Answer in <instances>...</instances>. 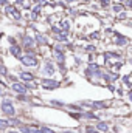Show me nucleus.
Segmentation results:
<instances>
[{"label": "nucleus", "mask_w": 132, "mask_h": 133, "mask_svg": "<svg viewBox=\"0 0 132 133\" xmlns=\"http://www.w3.org/2000/svg\"><path fill=\"white\" fill-rule=\"evenodd\" d=\"M20 62L25 66H33V68L39 65V61H37V57L34 56V53H27V54H23V56L20 57Z\"/></svg>", "instance_id": "nucleus-1"}, {"label": "nucleus", "mask_w": 132, "mask_h": 133, "mask_svg": "<svg viewBox=\"0 0 132 133\" xmlns=\"http://www.w3.org/2000/svg\"><path fill=\"white\" fill-rule=\"evenodd\" d=\"M36 45V39H34L31 34H25L22 37V46L25 48L27 53H33V46Z\"/></svg>", "instance_id": "nucleus-2"}, {"label": "nucleus", "mask_w": 132, "mask_h": 133, "mask_svg": "<svg viewBox=\"0 0 132 133\" xmlns=\"http://www.w3.org/2000/svg\"><path fill=\"white\" fill-rule=\"evenodd\" d=\"M112 43L117 45V46H128L129 45V39L126 36H123L121 33L115 31L113 33V37H112Z\"/></svg>", "instance_id": "nucleus-3"}, {"label": "nucleus", "mask_w": 132, "mask_h": 133, "mask_svg": "<svg viewBox=\"0 0 132 133\" xmlns=\"http://www.w3.org/2000/svg\"><path fill=\"white\" fill-rule=\"evenodd\" d=\"M2 111L6 115V116H14L16 115V108H14V105H13V102L9 99H3L2 101Z\"/></svg>", "instance_id": "nucleus-4"}, {"label": "nucleus", "mask_w": 132, "mask_h": 133, "mask_svg": "<svg viewBox=\"0 0 132 133\" xmlns=\"http://www.w3.org/2000/svg\"><path fill=\"white\" fill-rule=\"evenodd\" d=\"M61 84H59V81H56V79H48V77H45V79H42V87L45 88V90H55V88H58Z\"/></svg>", "instance_id": "nucleus-5"}, {"label": "nucleus", "mask_w": 132, "mask_h": 133, "mask_svg": "<svg viewBox=\"0 0 132 133\" xmlns=\"http://www.w3.org/2000/svg\"><path fill=\"white\" fill-rule=\"evenodd\" d=\"M55 71H56V68H55V65H53L50 61H47V62L44 64V66H42V70H40V73H42L45 77L53 76V74H55Z\"/></svg>", "instance_id": "nucleus-6"}, {"label": "nucleus", "mask_w": 132, "mask_h": 133, "mask_svg": "<svg viewBox=\"0 0 132 133\" xmlns=\"http://www.w3.org/2000/svg\"><path fill=\"white\" fill-rule=\"evenodd\" d=\"M22 51H23V46L22 45H9V48H8V53L11 54V56H14V57H17V59H20L22 57Z\"/></svg>", "instance_id": "nucleus-7"}, {"label": "nucleus", "mask_w": 132, "mask_h": 133, "mask_svg": "<svg viewBox=\"0 0 132 133\" xmlns=\"http://www.w3.org/2000/svg\"><path fill=\"white\" fill-rule=\"evenodd\" d=\"M11 88H13V91H16L17 95H27V93H28V87H27L25 84H22V82H13Z\"/></svg>", "instance_id": "nucleus-8"}, {"label": "nucleus", "mask_w": 132, "mask_h": 133, "mask_svg": "<svg viewBox=\"0 0 132 133\" xmlns=\"http://www.w3.org/2000/svg\"><path fill=\"white\" fill-rule=\"evenodd\" d=\"M34 39H36V43L37 45H47L48 43V39L44 33H36L34 34Z\"/></svg>", "instance_id": "nucleus-9"}, {"label": "nucleus", "mask_w": 132, "mask_h": 133, "mask_svg": "<svg viewBox=\"0 0 132 133\" xmlns=\"http://www.w3.org/2000/svg\"><path fill=\"white\" fill-rule=\"evenodd\" d=\"M19 79H22L23 82H31V81H34V76H33V73L22 71V73H19Z\"/></svg>", "instance_id": "nucleus-10"}, {"label": "nucleus", "mask_w": 132, "mask_h": 133, "mask_svg": "<svg viewBox=\"0 0 132 133\" xmlns=\"http://www.w3.org/2000/svg\"><path fill=\"white\" fill-rule=\"evenodd\" d=\"M110 8H112V11H113L115 14H120L121 11H124V9H126V8H124V3H120V2L113 3V5H112Z\"/></svg>", "instance_id": "nucleus-11"}, {"label": "nucleus", "mask_w": 132, "mask_h": 133, "mask_svg": "<svg viewBox=\"0 0 132 133\" xmlns=\"http://www.w3.org/2000/svg\"><path fill=\"white\" fill-rule=\"evenodd\" d=\"M19 130L22 133H40L39 129H33V127H28V125H19Z\"/></svg>", "instance_id": "nucleus-12"}, {"label": "nucleus", "mask_w": 132, "mask_h": 133, "mask_svg": "<svg viewBox=\"0 0 132 133\" xmlns=\"http://www.w3.org/2000/svg\"><path fill=\"white\" fill-rule=\"evenodd\" d=\"M97 129H98L101 133H106L107 130H109V124H107V122H101V121H99L98 124H97Z\"/></svg>", "instance_id": "nucleus-13"}, {"label": "nucleus", "mask_w": 132, "mask_h": 133, "mask_svg": "<svg viewBox=\"0 0 132 133\" xmlns=\"http://www.w3.org/2000/svg\"><path fill=\"white\" fill-rule=\"evenodd\" d=\"M59 26H61L64 31H68V30H70V20H67V19H62V20L59 22Z\"/></svg>", "instance_id": "nucleus-14"}, {"label": "nucleus", "mask_w": 132, "mask_h": 133, "mask_svg": "<svg viewBox=\"0 0 132 133\" xmlns=\"http://www.w3.org/2000/svg\"><path fill=\"white\" fill-rule=\"evenodd\" d=\"M106 107H107L106 102H92V108H95V110H103Z\"/></svg>", "instance_id": "nucleus-15"}, {"label": "nucleus", "mask_w": 132, "mask_h": 133, "mask_svg": "<svg viewBox=\"0 0 132 133\" xmlns=\"http://www.w3.org/2000/svg\"><path fill=\"white\" fill-rule=\"evenodd\" d=\"M98 3H99V6H101L103 9H107V8L112 6V2H110V0H99Z\"/></svg>", "instance_id": "nucleus-16"}, {"label": "nucleus", "mask_w": 132, "mask_h": 133, "mask_svg": "<svg viewBox=\"0 0 132 133\" xmlns=\"http://www.w3.org/2000/svg\"><path fill=\"white\" fill-rule=\"evenodd\" d=\"M11 16H13V17H14L17 22H20V20L23 19V17H22V14H20V11H19V8H16V9L13 11V14H11Z\"/></svg>", "instance_id": "nucleus-17"}, {"label": "nucleus", "mask_w": 132, "mask_h": 133, "mask_svg": "<svg viewBox=\"0 0 132 133\" xmlns=\"http://www.w3.org/2000/svg\"><path fill=\"white\" fill-rule=\"evenodd\" d=\"M82 118H86V119H98V116L95 115V113H92V111H82Z\"/></svg>", "instance_id": "nucleus-18"}, {"label": "nucleus", "mask_w": 132, "mask_h": 133, "mask_svg": "<svg viewBox=\"0 0 132 133\" xmlns=\"http://www.w3.org/2000/svg\"><path fill=\"white\" fill-rule=\"evenodd\" d=\"M11 125L9 119H0V129H8Z\"/></svg>", "instance_id": "nucleus-19"}, {"label": "nucleus", "mask_w": 132, "mask_h": 133, "mask_svg": "<svg viewBox=\"0 0 132 133\" xmlns=\"http://www.w3.org/2000/svg\"><path fill=\"white\" fill-rule=\"evenodd\" d=\"M14 9H16V6H14V5H6L3 11H5V14H13V11H14Z\"/></svg>", "instance_id": "nucleus-20"}, {"label": "nucleus", "mask_w": 132, "mask_h": 133, "mask_svg": "<svg viewBox=\"0 0 132 133\" xmlns=\"http://www.w3.org/2000/svg\"><path fill=\"white\" fill-rule=\"evenodd\" d=\"M86 133H99V130L97 127H92V125H87L86 127Z\"/></svg>", "instance_id": "nucleus-21"}, {"label": "nucleus", "mask_w": 132, "mask_h": 133, "mask_svg": "<svg viewBox=\"0 0 132 133\" xmlns=\"http://www.w3.org/2000/svg\"><path fill=\"white\" fill-rule=\"evenodd\" d=\"M50 104H51V105H56V107H64V105H65L62 101H56V99L50 101Z\"/></svg>", "instance_id": "nucleus-22"}, {"label": "nucleus", "mask_w": 132, "mask_h": 133, "mask_svg": "<svg viewBox=\"0 0 132 133\" xmlns=\"http://www.w3.org/2000/svg\"><path fill=\"white\" fill-rule=\"evenodd\" d=\"M0 74L2 76H8V68L3 65V64H0Z\"/></svg>", "instance_id": "nucleus-23"}, {"label": "nucleus", "mask_w": 132, "mask_h": 133, "mask_svg": "<svg viewBox=\"0 0 132 133\" xmlns=\"http://www.w3.org/2000/svg\"><path fill=\"white\" fill-rule=\"evenodd\" d=\"M124 19H128V12H126V9L121 11V12L118 14V20H124Z\"/></svg>", "instance_id": "nucleus-24"}, {"label": "nucleus", "mask_w": 132, "mask_h": 133, "mask_svg": "<svg viewBox=\"0 0 132 133\" xmlns=\"http://www.w3.org/2000/svg\"><path fill=\"white\" fill-rule=\"evenodd\" d=\"M84 50H86L87 53H93V51H97V46H95V45H87Z\"/></svg>", "instance_id": "nucleus-25"}, {"label": "nucleus", "mask_w": 132, "mask_h": 133, "mask_svg": "<svg viewBox=\"0 0 132 133\" xmlns=\"http://www.w3.org/2000/svg\"><path fill=\"white\" fill-rule=\"evenodd\" d=\"M39 132L40 133H55V130H51V129H48V127H40Z\"/></svg>", "instance_id": "nucleus-26"}, {"label": "nucleus", "mask_w": 132, "mask_h": 133, "mask_svg": "<svg viewBox=\"0 0 132 133\" xmlns=\"http://www.w3.org/2000/svg\"><path fill=\"white\" fill-rule=\"evenodd\" d=\"M99 36H101V34H99L98 31H93V33L89 36V39H99Z\"/></svg>", "instance_id": "nucleus-27"}, {"label": "nucleus", "mask_w": 132, "mask_h": 133, "mask_svg": "<svg viewBox=\"0 0 132 133\" xmlns=\"http://www.w3.org/2000/svg\"><path fill=\"white\" fill-rule=\"evenodd\" d=\"M124 8L126 9H132V0H126L124 2Z\"/></svg>", "instance_id": "nucleus-28"}, {"label": "nucleus", "mask_w": 132, "mask_h": 133, "mask_svg": "<svg viewBox=\"0 0 132 133\" xmlns=\"http://www.w3.org/2000/svg\"><path fill=\"white\" fill-rule=\"evenodd\" d=\"M8 42H9L11 45H16V39H14V37H11V36L8 37Z\"/></svg>", "instance_id": "nucleus-29"}, {"label": "nucleus", "mask_w": 132, "mask_h": 133, "mask_svg": "<svg viewBox=\"0 0 132 133\" xmlns=\"http://www.w3.org/2000/svg\"><path fill=\"white\" fill-rule=\"evenodd\" d=\"M6 5H9L8 0H0V6H6Z\"/></svg>", "instance_id": "nucleus-30"}, {"label": "nucleus", "mask_w": 132, "mask_h": 133, "mask_svg": "<svg viewBox=\"0 0 132 133\" xmlns=\"http://www.w3.org/2000/svg\"><path fill=\"white\" fill-rule=\"evenodd\" d=\"M73 2H76V0H65V3H73Z\"/></svg>", "instance_id": "nucleus-31"}, {"label": "nucleus", "mask_w": 132, "mask_h": 133, "mask_svg": "<svg viewBox=\"0 0 132 133\" xmlns=\"http://www.w3.org/2000/svg\"><path fill=\"white\" fill-rule=\"evenodd\" d=\"M2 95H3V88L0 87V96H2Z\"/></svg>", "instance_id": "nucleus-32"}, {"label": "nucleus", "mask_w": 132, "mask_h": 133, "mask_svg": "<svg viewBox=\"0 0 132 133\" xmlns=\"http://www.w3.org/2000/svg\"><path fill=\"white\" fill-rule=\"evenodd\" d=\"M8 133H17V132H8Z\"/></svg>", "instance_id": "nucleus-33"}, {"label": "nucleus", "mask_w": 132, "mask_h": 133, "mask_svg": "<svg viewBox=\"0 0 132 133\" xmlns=\"http://www.w3.org/2000/svg\"><path fill=\"white\" fill-rule=\"evenodd\" d=\"M93 2H99V0H93Z\"/></svg>", "instance_id": "nucleus-34"}]
</instances>
